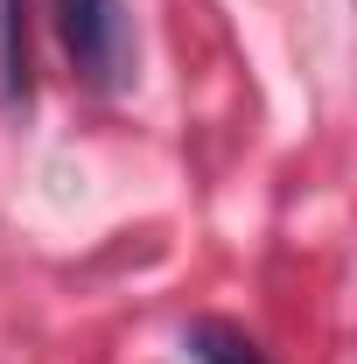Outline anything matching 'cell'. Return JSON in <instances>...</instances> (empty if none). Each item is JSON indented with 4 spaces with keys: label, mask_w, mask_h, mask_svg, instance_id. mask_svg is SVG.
<instances>
[{
    "label": "cell",
    "mask_w": 357,
    "mask_h": 364,
    "mask_svg": "<svg viewBox=\"0 0 357 364\" xmlns=\"http://www.w3.org/2000/svg\"><path fill=\"white\" fill-rule=\"evenodd\" d=\"M189 358L196 364H267V350L238 329V322H189Z\"/></svg>",
    "instance_id": "cell-2"
},
{
    "label": "cell",
    "mask_w": 357,
    "mask_h": 364,
    "mask_svg": "<svg viewBox=\"0 0 357 364\" xmlns=\"http://www.w3.org/2000/svg\"><path fill=\"white\" fill-rule=\"evenodd\" d=\"M56 36L70 49L78 77L91 91H127L134 85V14L127 0H49Z\"/></svg>",
    "instance_id": "cell-1"
},
{
    "label": "cell",
    "mask_w": 357,
    "mask_h": 364,
    "mask_svg": "<svg viewBox=\"0 0 357 364\" xmlns=\"http://www.w3.org/2000/svg\"><path fill=\"white\" fill-rule=\"evenodd\" d=\"M0 85L28 98V0H0Z\"/></svg>",
    "instance_id": "cell-3"
}]
</instances>
